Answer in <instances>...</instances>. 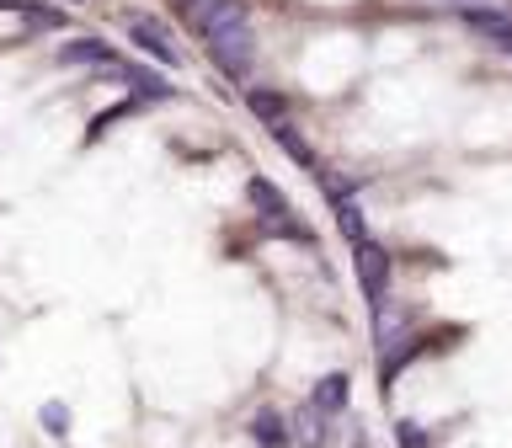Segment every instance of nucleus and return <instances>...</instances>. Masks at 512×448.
<instances>
[{
	"mask_svg": "<svg viewBox=\"0 0 512 448\" xmlns=\"http://www.w3.org/2000/svg\"><path fill=\"white\" fill-rule=\"evenodd\" d=\"M203 48H208V59L219 64V75H230V80H246L251 75V59H256L251 22H235V27L214 32V38H203Z\"/></svg>",
	"mask_w": 512,
	"mask_h": 448,
	"instance_id": "nucleus-1",
	"label": "nucleus"
},
{
	"mask_svg": "<svg viewBox=\"0 0 512 448\" xmlns=\"http://www.w3.org/2000/svg\"><path fill=\"white\" fill-rule=\"evenodd\" d=\"M352 272H358V283H363V299L374 304V315H384V299H390V251L379 246V240H363V246H352Z\"/></svg>",
	"mask_w": 512,
	"mask_h": 448,
	"instance_id": "nucleus-2",
	"label": "nucleus"
},
{
	"mask_svg": "<svg viewBox=\"0 0 512 448\" xmlns=\"http://www.w3.org/2000/svg\"><path fill=\"white\" fill-rule=\"evenodd\" d=\"M187 22L198 27V38H214V32L235 27V22H251V11H246V0H203V6L187 11Z\"/></svg>",
	"mask_w": 512,
	"mask_h": 448,
	"instance_id": "nucleus-3",
	"label": "nucleus"
},
{
	"mask_svg": "<svg viewBox=\"0 0 512 448\" xmlns=\"http://www.w3.org/2000/svg\"><path fill=\"white\" fill-rule=\"evenodd\" d=\"M128 38H134L150 59H160V64H182V54H176V43H171V32H166V22H155V16H128Z\"/></svg>",
	"mask_w": 512,
	"mask_h": 448,
	"instance_id": "nucleus-4",
	"label": "nucleus"
},
{
	"mask_svg": "<svg viewBox=\"0 0 512 448\" xmlns=\"http://www.w3.org/2000/svg\"><path fill=\"white\" fill-rule=\"evenodd\" d=\"M459 22L480 32L486 43H496L502 54H512V16L507 11H496V6H459Z\"/></svg>",
	"mask_w": 512,
	"mask_h": 448,
	"instance_id": "nucleus-5",
	"label": "nucleus"
},
{
	"mask_svg": "<svg viewBox=\"0 0 512 448\" xmlns=\"http://www.w3.org/2000/svg\"><path fill=\"white\" fill-rule=\"evenodd\" d=\"M118 75H123V86L139 96V102H171L176 86L166 75H155V70H144V64H118Z\"/></svg>",
	"mask_w": 512,
	"mask_h": 448,
	"instance_id": "nucleus-6",
	"label": "nucleus"
},
{
	"mask_svg": "<svg viewBox=\"0 0 512 448\" xmlns=\"http://www.w3.org/2000/svg\"><path fill=\"white\" fill-rule=\"evenodd\" d=\"M251 443L256 448H288L294 443V427H288L283 411H256L251 416Z\"/></svg>",
	"mask_w": 512,
	"mask_h": 448,
	"instance_id": "nucleus-7",
	"label": "nucleus"
},
{
	"mask_svg": "<svg viewBox=\"0 0 512 448\" xmlns=\"http://www.w3.org/2000/svg\"><path fill=\"white\" fill-rule=\"evenodd\" d=\"M267 134L278 139V150H283L288 160H294V166H304L310 176H320V160H315V150H310V139H304L294 123H278V128H267Z\"/></svg>",
	"mask_w": 512,
	"mask_h": 448,
	"instance_id": "nucleus-8",
	"label": "nucleus"
},
{
	"mask_svg": "<svg viewBox=\"0 0 512 448\" xmlns=\"http://www.w3.org/2000/svg\"><path fill=\"white\" fill-rule=\"evenodd\" d=\"M347 395H352V379H347V374H326V379H315L310 406L326 411V416H336V411H347Z\"/></svg>",
	"mask_w": 512,
	"mask_h": 448,
	"instance_id": "nucleus-9",
	"label": "nucleus"
},
{
	"mask_svg": "<svg viewBox=\"0 0 512 448\" xmlns=\"http://www.w3.org/2000/svg\"><path fill=\"white\" fill-rule=\"evenodd\" d=\"M59 64H112V70H118V54H112V43H102V38H75V43L59 48Z\"/></svg>",
	"mask_w": 512,
	"mask_h": 448,
	"instance_id": "nucleus-10",
	"label": "nucleus"
},
{
	"mask_svg": "<svg viewBox=\"0 0 512 448\" xmlns=\"http://www.w3.org/2000/svg\"><path fill=\"white\" fill-rule=\"evenodd\" d=\"M246 107H251L267 128L288 123V96H283V91H272V86H251V91H246Z\"/></svg>",
	"mask_w": 512,
	"mask_h": 448,
	"instance_id": "nucleus-11",
	"label": "nucleus"
},
{
	"mask_svg": "<svg viewBox=\"0 0 512 448\" xmlns=\"http://www.w3.org/2000/svg\"><path fill=\"white\" fill-rule=\"evenodd\" d=\"M246 198H251V208H262L267 219H283V214H288V192H283L278 182H267V176H251V182H246Z\"/></svg>",
	"mask_w": 512,
	"mask_h": 448,
	"instance_id": "nucleus-12",
	"label": "nucleus"
},
{
	"mask_svg": "<svg viewBox=\"0 0 512 448\" xmlns=\"http://www.w3.org/2000/svg\"><path fill=\"white\" fill-rule=\"evenodd\" d=\"M288 427H294V443H304V448H320V443H326V411H315L310 400L294 411V422H288Z\"/></svg>",
	"mask_w": 512,
	"mask_h": 448,
	"instance_id": "nucleus-13",
	"label": "nucleus"
},
{
	"mask_svg": "<svg viewBox=\"0 0 512 448\" xmlns=\"http://www.w3.org/2000/svg\"><path fill=\"white\" fill-rule=\"evenodd\" d=\"M336 224H342V235L352 240V246H363V240H368V219H363L358 203H336Z\"/></svg>",
	"mask_w": 512,
	"mask_h": 448,
	"instance_id": "nucleus-14",
	"label": "nucleus"
},
{
	"mask_svg": "<svg viewBox=\"0 0 512 448\" xmlns=\"http://www.w3.org/2000/svg\"><path fill=\"white\" fill-rule=\"evenodd\" d=\"M38 422H43L48 438H70V406H64V400H43Z\"/></svg>",
	"mask_w": 512,
	"mask_h": 448,
	"instance_id": "nucleus-15",
	"label": "nucleus"
},
{
	"mask_svg": "<svg viewBox=\"0 0 512 448\" xmlns=\"http://www.w3.org/2000/svg\"><path fill=\"white\" fill-rule=\"evenodd\" d=\"M395 448H432V438H427L422 422H406V416H400L395 422Z\"/></svg>",
	"mask_w": 512,
	"mask_h": 448,
	"instance_id": "nucleus-16",
	"label": "nucleus"
},
{
	"mask_svg": "<svg viewBox=\"0 0 512 448\" xmlns=\"http://www.w3.org/2000/svg\"><path fill=\"white\" fill-rule=\"evenodd\" d=\"M22 22H27L32 32H54V27H64V11H54V6H38V0H32V11L22 16Z\"/></svg>",
	"mask_w": 512,
	"mask_h": 448,
	"instance_id": "nucleus-17",
	"label": "nucleus"
},
{
	"mask_svg": "<svg viewBox=\"0 0 512 448\" xmlns=\"http://www.w3.org/2000/svg\"><path fill=\"white\" fill-rule=\"evenodd\" d=\"M176 6H182V16H187L192 6H203V0H176Z\"/></svg>",
	"mask_w": 512,
	"mask_h": 448,
	"instance_id": "nucleus-18",
	"label": "nucleus"
}]
</instances>
